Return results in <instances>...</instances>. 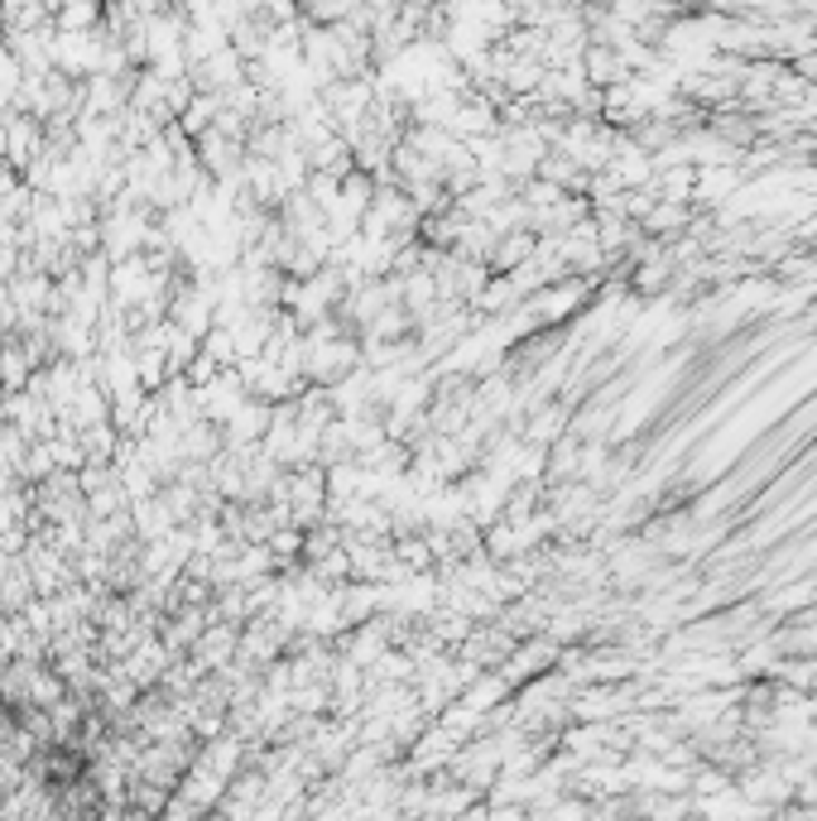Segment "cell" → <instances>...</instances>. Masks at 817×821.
Listing matches in <instances>:
<instances>
[{
  "label": "cell",
  "instance_id": "obj_1",
  "mask_svg": "<svg viewBox=\"0 0 817 821\" xmlns=\"http://www.w3.org/2000/svg\"><path fill=\"white\" fill-rule=\"evenodd\" d=\"M135 6H140V10H159L164 0H135Z\"/></svg>",
  "mask_w": 817,
  "mask_h": 821
}]
</instances>
